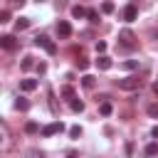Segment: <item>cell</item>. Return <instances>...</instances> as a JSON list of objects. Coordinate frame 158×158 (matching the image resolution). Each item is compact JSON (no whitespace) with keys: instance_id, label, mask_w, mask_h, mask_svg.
Listing matches in <instances>:
<instances>
[{"instance_id":"18","label":"cell","mask_w":158,"mask_h":158,"mask_svg":"<svg viewBox=\"0 0 158 158\" xmlns=\"http://www.w3.org/2000/svg\"><path fill=\"white\" fill-rule=\"evenodd\" d=\"M25 131H27V133H37V131H40V126H37L35 121H27V123H25Z\"/></svg>"},{"instance_id":"1","label":"cell","mask_w":158,"mask_h":158,"mask_svg":"<svg viewBox=\"0 0 158 158\" xmlns=\"http://www.w3.org/2000/svg\"><path fill=\"white\" fill-rule=\"evenodd\" d=\"M116 86L118 89H126V91H133V89H141L143 86V79L141 77H126V79H118Z\"/></svg>"},{"instance_id":"17","label":"cell","mask_w":158,"mask_h":158,"mask_svg":"<svg viewBox=\"0 0 158 158\" xmlns=\"http://www.w3.org/2000/svg\"><path fill=\"white\" fill-rule=\"evenodd\" d=\"M136 67H138V59H128V62L121 64V69H126V72H131V69H136Z\"/></svg>"},{"instance_id":"3","label":"cell","mask_w":158,"mask_h":158,"mask_svg":"<svg viewBox=\"0 0 158 158\" xmlns=\"http://www.w3.org/2000/svg\"><path fill=\"white\" fill-rule=\"evenodd\" d=\"M62 131H64V123H62V121H52V123H47V126L42 128V136H44V138H49V136L62 133Z\"/></svg>"},{"instance_id":"27","label":"cell","mask_w":158,"mask_h":158,"mask_svg":"<svg viewBox=\"0 0 158 158\" xmlns=\"http://www.w3.org/2000/svg\"><path fill=\"white\" fill-rule=\"evenodd\" d=\"M37 72H40V74H44V72H47V64H44V62H40V64H37Z\"/></svg>"},{"instance_id":"5","label":"cell","mask_w":158,"mask_h":158,"mask_svg":"<svg viewBox=\"0 0 158 158\" xmlns=\"http://www.w3.org/2000/svg\"><path fill=\"white\" fill-rule=\"evenodd\" d=\"M118 40H121V44H123V47H133V44H136V42H133L136 37H133V32H131V30H121V32H118Z\"/></svg>"},{"instance_id":"24","label":"cell","mask_w":158,"mask_h":158,"mask_svg":"<svg viewBox=\"0 0 158 158\" xmlns=\"http://www.w3.org/2000/svg\"><path fill=\"white\" fill-rule=\"evenodd\" d=\"M148 116H153V118L158 116V104H151V106H148Z\"/></svg>"},{"instance_id":"29","label":"cell","mask_w":158,"mask_h":158,"mask_svg":"<svg viewBox=\"0 0 158 158\" xmlns=\"http://www.w3.org/2000/svg\"><path fill=\"white\" fill-rule=\"evenodd\" d=\"M67 158H77V156H67Z\"/></svg>"},{"instance_id":"25","label":"cell","mask_w":158,"mask_h":158,"mask_svg":"<svg viewBox=\"0 0 158 158\" xmlns=\"http://www.w3.org/2000/svg\"><path fill=\"white\" fill-rule=\"evenodd\" d=\"M96 52H99V57L106 52V42H96Z\"/></svg>"},{"instance_id":"13","label":"cell","mask_w":158,"mask_h":158,"mask_svg":"<svg viewBox=\"0 0 158 158\" xmlns=\"http://www.w3.org/2000/svg\"><path fill=\"white\" fill-rule=\"evenodd\" d=\"M111 111H114V106H111L109 101H101V106H99V114H101V116H111Z\"/></svg>"},{"instance_id":"9","label":"cell","mask_w":158,"mask_h":158,"mask_svg":"<svg viewBox=\"0 0 158 158\" xmlns=\"http://www.w3.org/2000/svg\"><path fill=\"white\" fill-rule=\"evenodd\" d=\"M20 89L22 91H35L37 89V79H22L20 81Z\"/></svg>"},{"instance_id":"20","label":"cell","mask_w":158,"mask_h":158,"mask_svg":"<svg viewBox=\"0 0 158 158\" xmlns=\"http://www.w3.org/2000/svg\"><path fill=\"white\" fill-rule=\"evenodd\" d=\"M20 67H22V69H25V72H27V69H32V67H35V62H32V57H25V59H22V64H20Z\"/></svg>"},{"instance_id":"7","label":"cell","mask_w":158,"mask_h":158,"mask_svg":"<svg viewBox=\"0 0 158 158\" xmlns=\"http://www.w3.org/2000/svg\"><path fill=\"white\" fill-rule=\"evenodd\" d=\"M0 47H2V49H15L17 42H15L12 35H2V37H0Z\"/></svg>"},{"instance_id":"2","label":"cell","mask_w":158,"mask_h":158,"mask_svg":"<svg viewBox=\"0 0 158 158\" xmlns=\"http://www.w3.org/2000/svg\"><path fill=\"white\" fill-rule=\"evenodd\" d=\"M35 44H37V47H42L47 54H57V44H54L47 35H37V37H35Z\"/></svg>"},{"instance_id":"4","label":"cell","mask_w":158,"mask_h":158,"mask_svg":"<svg viewBox=\"0 0 158 158\" xmlns=\"http://www.w3.org/2000/svg\"><path fill=\"white\" fill-rule=\"evenodd\" d=\"M136 17H138V7H136L133 2H128V5L123 7V20H126V22H133Z\"/></svg>"},{"instance_id":"28","label":"cell","mask_w":158,"mask_h":158,"mask_svg":"<svg viewBox=\"0 0 158 158\" xmlns=\"http://www.w3.org/2000/svg\"><path fill=\"white\" fill-rule=\"evenodd\" d=\"M151 133H153V138H158V126H153V128H151Z\"/></svg>"},{"instance_id":"11","label":"cell","mask_w":158,"mask_h":158,"mask_svg":"<svg viewBox=\"0 0 158 158\" xmlns=\"http://www.w3.org/2000/svg\"><path fill=\"white\" fill-rule=\"evenodd\" d=\"M86 12H89V10L81 7V5H74V7H72V15H74L77 20H79V17H86Z\"/></svg>"},{"instance_id":"22","label":"cell","mask_w":158,"mask_h":158,"mask_svg":"<svg viewBox=\"0 0 158 158\" xmlns=\"http://www.w3.org/2000/svg\"><path fill=\"white\" fill-rule=\"evenodd\" d=\"M77 67H79L81 72H86V69H89V59H84V57H81V59H77Z\"/></svg>"},{"instance_id":"15","label":"cell","mask_w":158,"mask_h":158,"mask_svg":"<svg viewBox=\"0 0 158 158\" xmlns=\"http://www.w3.org/2000/svg\"><path fill=\"white\" fill-rule=\"evenodd\" d=\"M15 106H17V109H20V111H27V109H30V101H27V99H25V96H20V99H17V101H15Z\"/></svg>"},{"instance_id":"16","label":"cell","mask_w":158,"mask_h":158,"mask_svg":"<svg viewBox=\"0 0 158 158\" xmlns=\"http://www.w3.org/2000/svg\"><path fill=\"white\" fill-rule=\"evenodd\" d=\"M146 156H148V158L158 156V143H148V146H146Z\"/></svg>"},{"instance_id":"23","label":"cell","mask_w":158,"mask_h":158,"mask_svg":"<svg viewBox=\"0 0 158 158\" xmlns=\"http://www.w3.org/2000/svg\"><path fill=\"white\" fill-rule=\"evenodd\" d=\"M69 136H72V138H79V136H81V126H72V128H69Z\"/></svg>"},{"instance_id":"10","label":"cell","mask_w":158,"mask_h":158,"mask_svg":"<svg viewBox=\"0 0 158 158\" xmlns=\"http://www.w3.org/2000/svg\"><path fill=\"white\" fill-rule=\"evenodd\" d=\"M69 109H72L74 114H81V111H84V101H79V99H72V101H69Z\"/></svg>"},{"instance_id":"26","label":"cell","mask_w":158,"mask_h":158,"mask_svg":"<svg viewBox=\"0 0 158 158\" xmlns=\"http://www.w3.org/2000/svg\"><path fill=\"white\" fill-rule=\"evenodd\" d=\"M0 22H10V12H7V10L0 12Z\"/></svg>"},{"instance_id":"12","label":"cell","mask_w":158,"mask_h":158,"mask_svg":"<svg viewBox=\"0 0 158 158\" xmlns=\"http://www.w3.org/2000/svg\"><path fill=\"white\" fill-rule=\"evenodd\" d=\"M81 84H84V89H94V84H96V79H94L91 74H84V77H81Z\"/></svg>"},{"instance_id":"8","label":"cell","mask_w":158,"mask_h":158,"mask_svg":"<svg viewBox=\"0 0 158 158\" xmlns=\"http://www.w3.org/2000/svg\"><path fill=\"white\" fill-rule=\"evenodd\" d=\"M96 67H99L101 72H106V69H111V67H114V62H111L106 54H101V57H96Z\"/></svg>"},{"instance_id":"14","label":"cell","mask_w":158,"mask_h":158,"mask_svg":"<svg viewBox=\"0 0 158 158\" xmlns=\"http://www.w3.org/2000/svg\"><path fill=\"white\" fill-rule=\"evenodd\" d=\"M27 27H30V20H27V17H20V20L15 22V30H17V32H22V30H27Z\"/></svg>"},{"instance_id":"6","label":"cell","mask_w":158,"mask_h":158,"mask_svg":"<svg viewBox=\"0 0 158 158\" xmlns=\"http://www.w3.org/2000/svg\"><path fill=\"white\" fill-rule=\"evenodd\" d=\"M57 35H59V37H69V35H72V25H69L67 20H59V22H57Z\"/></svg>"},{"instance_id":"21","label":"cell","mask_w":158,"mask_h":158,"mask_svg":"<svg viewBox=\"0 0 158 158\" xmlns=\"http://www.w3.org/2000/svg\"><path fill=\"white\" fill-rule=\"evenodd\" d=\"M114 10H116V5H114V2H104V5H101V12H106V15H109V12H114Z\"/></svg>"},{"instance_id":"19","label":"cell","mask_w":158,"mask_h":158,"mask_svg":"<svg viewBox=\"0 0 158 158\" xmlns=\"http://www.w3.org/2000/svg\"><path fill=\"white\" fill-rule=\"evenodd\" d=\"M86 20L96 25V22H99V12H96V10H89V12H86Z\"/></svg>"}]
</instances>
